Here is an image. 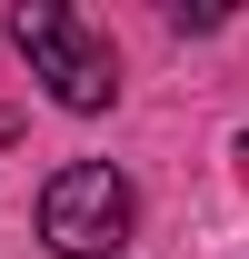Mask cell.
I'll use <instances>...</instances> for the list:
<instances>
[{
    "label": "cell",
    "mask_w": 249,
    "mask_h": 259,
    "mask_svg": "<svg viewBox=\"0 0 249 259\" xmlns=\"http://www.w3.org/2000/svg\"><path fill=\"white\" fill-rule=\"evenodd\" d=\"M10 50H20V60L50 80V100H60V110H80V120L120 100V60H110V40L80 30L60 0H20V10H10Z\"/></svg>",
    "instance_id": "cell-1"
},
{
    "label": "cell",
    "mask_w": 249,
    "mask_h": 259,
    "mask_svg": "<svg viewBox=\"0 0 249 259\" xmlns=\"http://www.w3.org/2000/svg\"><path fill=\"white\" fill-rule=\"evenodd\" d=\"M40 239L60 259H120V239H130V180L110 160L50 169V190H40Z\"/></svg>",
    "instance_id": "cell-2"
},
{
    "label": "cell",
    "mask_w": 249,
    "mask_h": 259,
    "mask_svg": "<svg viewBox=\"0 0 249 259\" xmlns=\"http://www.w3.org/2000/svg\"><path fill=\"white\" fill-rule=\"evenodd\" d=\"M229 160H239V180H249V130H239V150H229Z\"/></svg>",
    "instance_id": "cell-3"
}]
</instances>
